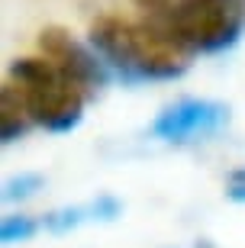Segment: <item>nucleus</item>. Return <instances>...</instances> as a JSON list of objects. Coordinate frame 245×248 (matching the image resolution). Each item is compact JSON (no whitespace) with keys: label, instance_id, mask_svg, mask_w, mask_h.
<instances>
[{"label":"nucleus","instance_id":"1","mask_svg":"<svg viewBox=\"0 0 245 248\" xmlns=\"http://www.w3.org/2000/svg\"><path fill=\"white\" fill-rule=\"evenodd\" d=\"M91 46L100 52L107 68L126 84L174 81L187 71V48L164 26H136L126 19L107 16L94 23Z\"/></svg>","mask_w":245,"mask_h":248},{"label":"nucleus","instance_id":"2","mask_svg":"<svg viewBox=\"0 0 245 248\" xmlns=\"http://www.w3.org/2000/svg\"><path fill=\"white\" fill-rule=\"evenodd\" d=\"M10 78L23 93L33 123L49 132H71L81 123L84 87L68 71H62L52 58H16L10 64Z\"/></svg>","mask_w":245,"mask_h":248},{"label":"nucleus","instance_id":"3","mask_svg":"<svg viewBox=\"0 0 245 248\" xmlns=\"http://www.w3.org/2000/svg\"><path fill=\"white\" fill-rule=\"evenodd\" d=\"M245 10L239 0H178L164 29L187 52H223L239 39Z\"/></svg>","mask_w":245,"mask_h":248},{"label":"nucleus","instance_id":"4","mask_svg":"<svg viewBox=\"0 0 245 248\" xmlns=\"http://www.w3.org/2000/svg\"><path fill=\"white\" fill-rule=\"evenodd\" d=\"M229 123V107L216 100H178L164 107L152 123V136L162 142L187 145L200 139L216 136L219 129Z\"/></svg>","mask_w":245,"mask_h":248},{"label":"nucleus","instance_id":"5","mask_svg":"<svg viewBox=\"0 0 245 248\" xmlns=\"http://www.w3.org/2000/svg\"><path fill=\"white\" fill-rule=\"evenodd\" d=\"M39 46H42L46 58H52L62 71H68L84 91H100V87H107V81H110L113 71L107 68V62L100 58L97 48H94V52L84 48L81 42H74V39L68 36L65 29H58V26L42 29Z\"/></svg>","mask_w":245,"mask_h":248},{"label":"nucleus","instance_id":"6","mask_svg":"<svg viewBox=\"0 0 245 248\" xmlns=\"http://www.w3.org/2000/svg\"><path fill=\"white\" fill-rule=\"evenodd\" d=\"M119 213H123V206H119L116 197H97L94 203H84V206H65V210L49 213L42 219V226L55 235H62V232L84 226V222H113Z\"/></svg>","mask_w":245,"mask_h":248},{"label":"nucleus","instance_id":"7","mask_svg":"<svg viewBox=\"0 0 245 248\" xmlns=\"http://www.w3.org/2000/svg\"><path fill=\"white\" fill-rule=\"evenodd\" d=\"M33 120L23 103V93L16 91V84H7L0 91V142L10 145L26 132V123Z\"/></svg>","mask_w":245,"mask_h":248},{"label":"nucleus","instance_id":"8","mask_svg":"<svg viewBox=\"0 0 245 248\" xmlns=\"http://www.w3.org/2000/svg\"><path fill=\"white\" fill-rule=\"evenodd\" d=\"M46 184V177L42 174H16L3 181V200L7 203H19V200H29V197H36Z\"/></svg>","mask_w":245,"mask_h":248},{"label":"nucleus","instance_id":"9","mask_svg":"<svg viewBox=\"0 0 245 248\" xmlns=\"http://www.w3.org/2000/svg\"><path fill=\"white\" fill-rule=\"evenodd\" d=\"M36 222L29 219V216H3L0 222V242L3 245H16V242H29L36 235Z\"/></svg>","mask_w":245,"mask_h":248},{"label":"nucleus","instance_id":"10","mask_svg":"<svg viewBox=\"0 0 245 248\" xmlns=\"http://www.w3.org/2000/svg\"><path fill=\"white\" fill-rule=\"evenodd\" d=\"M226 197L236 203H245V168H239V171H232L226 181Z\"/></svg>","mask_w":245,"mask_h":248},{"label":"nucleus","instance_id":"11","mask_svg":"<svg viewBox=\"0 0 245 248\" xmlns=\"http://www.w3.org/2000/svg\"><path fill=\"white\" fill-rule=\"evenodd\" d=\"M132 3H136V7H142V10H148V13H171L174 10V3H178V0H132Z\"/></svg>","mask_w":245,"mask_h":248},{"label":"nucleus","instance_id":"12","mask_svg":"<svg viewBox=\"0 0 245 248\" xmlns=\"http://www.w3.org/2000/svg\"><path fill=\"white\" fill-rule=\"evenodd\" d=\"M194 248H216V245H213V242H197Z\"/></svg>","mask_w":245,"mask_h":248}]
</instances>
